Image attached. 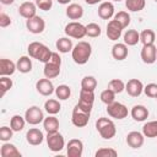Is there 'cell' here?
I'll use <instances>...</instances> for the list:
<instances>
[{"instance_id":"22","label":"cell","mask_w":157,"mask_h":157,"mask_svg":"<svg viewBox=\"0 0 157 157\" xmlns=\"http://www.w3.org/2000/svg\"><path fill=\"white\" fill-rule=\"evenodd\" d=\"M65 13L70 20H80L83 16V7L80 4H75L74 2V4H70L66 7Z\"/></svg>"},{"instance_id":"6","label":"cell","mask_w":157,"mask_h":157,"mask_svg":"<svg viewBox=\"0 0 157 157\" xmlns=\"http://www.w3.org/2000/svg\"><path fill=\"white\" fill-rule=\"evenodd\" d=\"M107 113H108V115L110 118L121 120V119H124V118L128 117V113L129 112H128V108H126L125 104L114 101L113 103H110V104L107 105Z\"/></svg>"},{"instance_id":"42","label":"cell","mask_w":157,"mask_h":157,"mask_svg":"<svg viewBox=\"0 0 157 157\" xmlns=\"http://www.w3.org/2000/svg\"><path fill=\"white\" fill-rule=\"evenodd\" d=\"M80 99L93 104V102H94V91H88V90L81 88V91H80Z\"/></svg>"},{"instance_id":"7","label":"cell","mask_w":157,"mask_h":157,"mask_svg":"<svg viewBox=\"0 0 157 157\" xmlns=\"http://www.w3.org/2000/svg\"><path fill=\"white\" fill-rule=\"evenodd\" d=\"M25 119L28 124L31 125H38L39 123H42L44 120V114H43V110L37 107V105H32L29 107L26 113H25Z\"/></svg>"},{"instance_id":"50","label":"cell","mask_w":157,"mask_h":157,"mask_svg":"<svg viewBox=\"0 0 157 157\" xmlns=\"http://www.w3.org/2000/svg\"><path fill=\"white\" fill-rule=\"evenodd\" d=\"M59 4H61V5H66V4H69L71 0H56Z\"/></svg>"},{"instance_id":"1","label":"cell","mask_w":157,"mask_h":157,"mask_svg":"<svg viewBox=\"0 0 157 157\" xmlns=\"http://www.w3.org/2000/svg\"><path fill=\"white\" fill-rule=\"evenodd\" d=\"M91 54H92V47L88 42L85 40L78 42L71 50L72 60L78 65H85L91 58Z\"/></svg>"},{"instance_id":"21","label":"cell","mask_w":157,"mask_h":157,"mask_svg":"<svg viewBox=\"0 0 157 157\" xmlns=\"http://www.w3.org/2000/svg\"><path fill=\"white\" fill-rule=\"evenodd\" d=\"M17 70L16 64L10 59H1L0 60V75L1 76H11Z\"/></svg>"},{"instance_id":"45","label":"cell","mask_w":157,"mask_h":157,"mask_svg":"<svg viewBox=\"0 0 157 157\" xmlns=\"http://www.w3.org/2000/svg\"><path fill=\"white\" fill-rule=\"evenodd\" d=\"M36 5L39 10L49 11L53 6V0H36Z\"/></svg>"},{"instance_id":"2","label":"cell","mask_w":157,"mask_h":157,"mask_svg":"<svg viewBox=\"0 0 157 157\" xmlns=\"http://www.w3.org/2000/svg\"><path fill=\"white\" fill-rule=\"evenodd\" d=\"M27 52H28V55L33 59H37L38 61L40 63H48L53 52L47 47L44 45L43 43L40 42H32L29 43L28 48H27Z\"/></svg>"},{"instance_id":"49","label":"cell","mask_w":157,"mask_h":157,"mask_svg":"<svg viewBox=\"0 0 157 157\" xmlns=\"http://www.w3.org/2000/svg\"><path fill=\"white\" fill-rule=\"evenodd\" d=\"M13 1L15 0H0V2L2 5H11V4H13Z\"/></svg>"},{"instance_id":"52","label":"cell","mask_w":157,"mask_h":157,"mask_svg":"<svg viewBox=\"0 0 157 157\" xmlns=\"http://www.w3.org/2000/svg\"><path fill=\"white\" fill-rule=\"evenodd\" d=\"M155 1H156V2H157V0H155Z\"/></svg>"},{"instance_id":"32","label":"cell","mask_w":157,"mask_h":157,"mask_svg":"<svg viewBox=\"0 0 157 157\" xmlns=\"http://www.w3.org/2000/svg\"><path fill=\"white\" fill-rule=\"evenodd\" d=\"M145 5H146L145 0H125L126 9L132 12H139V11L144 10Z\"/></svg>"},{"instance_id":"23","label":"cell","mask_w":157,"mask_h":157,"mask_svg":"<svg viewBox=\"0 0 157 157\" xmlns=\"http://www.w3.org/2000/svg\"><path fill=\"white\" fill-rule=\"evenodd\" d=\"M1 157H21V152L17 150V147L10 142H4L0 148Z\"/></svg>"},{"instance_id":"48","label":"cell","mask_w":157,"mask_h":157,"mask_svg":"<svg viewBox=\"0 0 157 157\" xmlns=\"http://www.w3.org/2000/svg\"><path fill=\"white\" fill-rule=\"evenodd\" d=\"M102 1H103V0H85V2L88 4V5H96V4L102 2Z\"/></svg>"},{"instance_id":"41","label":"cell","mask_w":157,"mask_h":157,"mask_svg":"<svg viewBox=\"0 0 157 157\" xmlns=\"http://www.w3.org/2000/svg\"><path fill=\"white\" fill-rule=\"evenodd\" d=\"M0 87H1V97H4L5 93L12 87V80L7 76H1L0 77Z\"/></svg>"},{"instance_id":"39","label":"cell","mask_w":157,"mask_h":157,"mask_svg":"<svg viewBox=\"0 0 157 157\" xmlns=\"http://www.w3.org/2000/svg\"><path fill=\"white\" fill-rule=\"evenodd\" d=\"M115 92L114 91H112L110 88H107V90H104L102 93H101V101L104 103V104H110V103H113L114 101H115Z\"/></svg>"},{"instance_id":"53","label":"cell","mask_w":157,"mask_h":157,"mask_svg":"<svg viewBox=\"0 0 157 157\" xmlns=\"http://www.w3.org/2000/svg\"><path fill=\"white\" fill-rule=\"evenodd\" d=\"M156 99H157V96H156Z\"/></svg>"},{"instance_id":"4","label":"cell","mask_w":157,"mask_h":157,"mask_svg":"<svg viewBox=\"0 0 157 157\" xmlns=\"http://www.w3.org/2000/svg\"><path fill=\"white\" fill-rule=\"evenodd\" d=\"M65 34L70 38H75V39H82L85 36H86V26H83L82 23L80 22H76V21H72V22H69L66 26H65V29H64Z\"/></svg>"},{"instance_id":"9","label":"cell","mask_w":157,"mask_h":157,"mask_svg":"<svg viewBox=\"0 0 157 157\" xmlns=\"http://www.w3.org/2000/svg\"><path fill=\"white\" fill-rule=\"evenodd\" d=\"M83 152V142L80 139H71L66 145V153L69 157H81Z\"/></svg>"},{"instance_id":"46","label":"cell","mask_w":157,"mask_h":157,"mask_svg":"<svg viewBox=\"0 0 157 157\" xmlns=\"http://www.w3.org/2000/svg\"><path fill=\"white\" fill-rule=\"evenodd\" d=\"M92 107H93V104H91L88 102H85V101H81V99H78V103L75 105V108L80 109V110H82L85 113H90V114L92 112Z\"/></svg>"},{"instance_id":"5","label":"cell","mask_w":157,"mask_h":157,"mask_svg":"<svg viewBox=\"0 0 157 157\" xmlns=\"http://www.w3.org/2000/svg\"><path fill=\"white\" fill-rule=\"evenodd\" d=\"M47 145L52 152H59L65 147V140L64 136L56 131V132H49L47 135Z\"/></svg>"},{"instance_id":"43","label":"cell","mask_w":157,"mask_h":157,"mask_svg":"<svg viewBox=\"0 0 157 157\" xmlns=\"http://www.w3.org/2000/svg\"><path fill=\"white\" fill-rule=\"evenodd\" d=\"M12 134H13V130L11 129V126H1L0 128V140L6 142L9 141L11 137H12Z\"/></svg>"},{"instance_id":"24","label":"cell","mask_w":157,"mask_h":157,"mask_svg":"<svg viewBox=\"0 0 157 157\" xmlns=\"http://www.w3.org/2000/svg\"><path fill=\"white\" fill-rule=\"evenodd\" d=\"M43 128L47 131V134L56 132L59 130V120H58V118H55L54 115L49 114V117L44 118V120H43Z\"/></svg>"},{"instance_id":"12","label":"cell","mask_w":157,"mask_h":157,"mask_svg":"<svg viewBox=\"0 0 157 157\" xmlns=\"http://www.w3.org/2000/svg\"><path fill=\"white\" fill-rule=\"evenodd\" d=\"M125 91L131 97H139L144 92V85L137 78H130L125 85Z\"/></svg>"},{"instance_id":"27","label":"cell","mask_w":157,"mask_h":157,"mask_svg":"<svg viewBox=\"0 0 157 157\" xmlns=\"http://www.w3.org/2000/svg\"><path fill=\"white\" fill-rule=\"evenodd\" d=\"M140 42V33L136 29H128L124 33V43L126 45H136Z\"/></svg>"},{"instance_id":"31","label":"cell","mask_w":157,"mask_h":157,"mask_svg":"<svg viewBox=\"0 0 157 157\" xmlns=\"http://www.w3.org/2000/svg\"><path fill=\"white\" fill-rule=\"evenodd\" d=\"M26 123H27V121H26L25 117H21V115H18V114H16V115H13V117L11 118V120H10V126H11V129H12L13 131L18 132V131L23 130Z\"/></svg>"},{"instance_id":"26","label":"cell","mask_w":157,"mask_h":157,"mask_svg":"<svg viewBox=\"0 0 157 157\" xmlns=\"http://www.w3.org/2000/svg\"><path fill=\"white\" fill-rule=\"evenodd\" d=\"M16 66H17V70L22 74H27V72H31L32 70V60H31V56H21L17 63H16Z\"/></svg>"},{"instance_id":"16","label":"cell","mask_w":157,"mask_h":157,"mask_svg":"<svg viewBox=\"0 0 157 157\" xmlns=\"http://www.w3.org/2000/svg\"><path fill=\"white\" fill-rule=\"evenodd\" d=\"M144 140H145V135L139 131H130L126 135V144L131 148H140L144 145Z\"/></svg>"},{"instance_id":"29","label":"cell","mask_w":157,"mask_h":157,"mask_svg":"<svg viewBox=\"0 0 157 157\" xmlns=\"http://www.w3.org/2000/svg\"><path fill=\"white\" fill-rule=\"evenodd\" d=\"M44 109H45V112H47L48 114H50V115H55V114H58V113L60 112V109H61V104L59 103L58 99H53V98H50V99L45 101V103H44Z\"/></svg>"},{"instance_id":"28","label":"cell","mask_w":157,"mask_h":157,"mask_svg":"<svg viewBox=\"0 0 157 157\" xmlns=\"http://www.w3.org/2000/svg\"><path fill=\"white\" fill-rule=\"evenodd\" d=\"M56 45V49L60 52V53H69L72 50V40L70 39V37H63V38H59L55 43Z\"/></svg>"},{"instance_id":"47","label":"cell","mask_w":157,"mask_h":157,"mask_svg":"<svg viewBox=\"0 0 157 157\" xmlns=\"http://www.w3.org/2000/svg\"><path fill=\"white\" fill-rule=\"evenodd\" d=\"M10 25H11V18H10V16L6 15V13H4V12H1V13H0V27L5 28V27H7V26H10Z\"/></svg>"},{"instance_id":"35","label":"cell","mask_w":157,"mask_h":157,"mask_svg":"<svg viewBox=\"0 0 157 157\" xmlns=\"http://www.w3.org/2000/svg\"><path fill=\"white\" fill-rule=\"evenodd\" d=\"M97 87V80L93 76H85L81 81V88L88 90V91H94Z\"/></svg>"},{"instance_id":"33","label":"cell","mask_w":157,"mask_h":157,"mask_svg":"<svg viewBox=\"0 0 157 157\" xmlns=\"http://www.w3.org/2000/svg\"><path fill=\"white\" fill-rule=\"evenodd\" d=\"M156 39V34L152 29H144L140 33V42L145 45V44H153Z\"/></svg>"},{"instance_id":"19","label":"cell","mask_w":157,"mask_h":157,"mask_svg":"<svg viewBox=\"0 0 157 157\" xmlns=\"http://www.w3.org/2000/svg\"><path fill=\"white\" fill-rule=\"evenodd\" d=\"M130 114L135 121H144L148 118V109L145 105L137 104V105H134L131 108Z\"/></svg>"},{"instance_id":"51","label":"cell","mask_w":157,"mask_h":157,"mask_svg":"<svg viewBox=\"0 0 157 157\" xmlns=\"http://www.w3.org/2000/svg\"><path fill=\"white\" fill-rule=\"evenodd\" d=\"M114 1H121V0H114Z\"/></svg>"},{"instance_id":"20","label":"cell","mask_w":157,"mask_h":157,"mask_svg":"<svg viewBox=\"0 0 157 157\" xmlns=\"http://www.w3.org/2000/svg\"><path fill=\"white\" fill-rule=\"evenodd\" d=\"M112 56L115 60H124L128 56V45L125 43H115L112 47Z\"/></svg>"},{"instance_id":"14","label":"cell","mask_w":157,"mask_h":157,"mask_svg":"<svg viewBox=\"0 0 157 157\" xmlns=\"http://www.w3.org/2000/svg\"><path fill=\"white\" fill-rule=\"evenodd\" d=\"M36 88L38 91L39 94L42 96H50L53 92H55V88H54V85L53 82L50 81V78H39L36 83Z\"/></svg>"},{"instance_id":"34","label":"cell","mask_w":157,"mask_h":157,"mask_svg":"<svg viewBox=\"0 0 157 157\" xmlns=\"http://www.w3.org/2000/svg\"><path fill=\"white\" fill-rule=\"evenodd\" d=\"M55 96H56V98L65 101L71 96V88L67 85H59L55 88Z\"/></svg>"},{"instance_id":"44","label":"cell","mask_w":157,"mask_h":157,"mask_svg":"<svg viewBox=\"0 0 157 157\" xmlns=\"http://www.w3.org/2000/svg\"><path fill=\"white\" fill-rule=\"evenodd\" d=\"M144 92L147 97L151 98H156L157 96V83H148L144 87Z\"/></svg>"},{"instance_id":"11","label":"cell","mask_w":157,"mask_h":157,"mask_svg":"<svg viewBox=\"0 0 157 157\" xmlns=\"http://www.w3.org/2000/svg\"><path fill=\"white\" fill-rule=\"evenodd\" d=\"M123 26L117 21V20H110L107 25V37L110 39V40H118L121 36V32H123Z\"/></svg>"},{"instance_id":"25","label":"cell","mask_w":157,"mask_h":157,"mask_svg":"<svg viewBox=\"0 0 157 157\" xmlns=\"http://www.w3.org/2000/svg\"><path fill=\"white\" fill-rule=\"evenodd\" d=\"M60 66L59 64H54V63H45L44 64V69H43V72H44V76L47 78H54L56 76H59L60 74Z\"/></svg>"},{"instance_id":"40","label":"cell","mask_w":157,"mask_h":157,"mask_svg":"<svg viewBox=\"0 0 157 157\" xmlns=\"http://www.w3.org/2000/svg\"><path fill=\"white\" fill-rule=\"evenodd\" d=\"M117 156H118V152L110 147H108V148L102 147L96 151V157H117Z\"/></svg>"},{"instance_id":"37","label":"cell","mask_w":157,"mask_h":157,"mask_svg":"<svg viewBox=\"0 0 157 157\" xmlns=\"http://www.w3.org/2000/svg\"><path fill=\"white\" fill-rule=\"evenodd\" d=\"M114 20H117L123 26V28H126L130 25V15L126 11H119L118 13H115Z\"/></svg>"},{"instance_id":"15","label":"cell","mask_w":157,"mask_h":157,"mask_svg":"<svg viewBox=\"0 0 157 157\" xmlns=\"http://www.w3.org/2000/svg\"><path fill=\"white\" fill-rule=\"evenodd\" d=\"M36 12H37V5H36V2L25 1V2H22V4L20 5V7H18V13H20L23 18H26V20L34 17V16L37 15Z\"/></svg>"},{"instance_id":"18","label":"cell","mask_w":157,"mask_h":157,"mask_svg":"<svg viewBox=\"0 0 157 157\" xmlns=\"http://www.w3.org/2000/svg\"><path fill=\"white\" fill-rule=\"evenodd\" d=\"M98 16L102 20H110L114 16V5L109 1H103L98 6Z\"/></svg>"},{"instance_id":"38","label":"cell","mask_w":157,"mask_h":157,"mask_svg":"<svg viewBox=\"0 0 157 157\" xmlns=\"http://www.w3.org/2000/svg\"><path fill=\"white\" fill-rule=\"evenodd\" d=\"M108 88H110L112 91H114L115 93H121L125 90V83L119 80V78H113L109 81L108 83Z\"/></svg>"},{"instance_id":"13","label":"cell","mask_w":157,"mask_h":157,"mask_svg":"<svg viewBox=\"0 0 157 157\" xmlns=\"http://www.w3.org/2000/svg\"><path fill=\"white\" fill-rule=\"evenodd\" d=\"M90 120V113H85L77 108H74L72 110V117H71V123L77 126V128H83L88 124Z\"/></svg>"},{"instance_id":"10","label":"cell","mask_w":157,"mask_h":157,"mask_svg":"<svg viewBox=\"0 0 157 157\" xmlns=\"http://www.w3.org/2000/svg\"><path fill=\"white\" fill-rule=\"evenodd\" d=\"M141 59L145 64H153L157 60V48L155 44H145L141 49Z\"/></svg>"},{"instance_id":"36","label":"cell","mask_w":157,"mask_h":157,"mask_svg":"<svg viewBox=\"0 0 157 157\" xmlns=\"http://www.w3.org/2000/svg\"><path fill=\"white\" fill-rule=\"evenodd\" d=\"M101 33H102V31H101L99 25H97L94 22H91L86 26V36H88L91 38H96V37H99Z\"/></svg>"},{"instance_id":"30","label":"cell","mask_w":157,"mask_h":157,"mask_svg":"<svg viewBox=\"0 0 157 157\" xmlns=\"http://www.w3.org/2000/svg\"><path fill=\"white\" fill-rule=\"evenodd\" d=\"M142 134L145 135V137H157V120L147 121L142 126Z\"/></svg>"},{"instance_id":"3","label":"cell","mask_w":157,"mask_h":157,"mask_svg":"<svg viewBox=\"0 0 157 157\" xmlns=\"http://www.w3.org/2000/svg\"><path fill=\"white\" fill-rule=\"evenodd\" d=\"M96 129L99 132L101 137H103L105 140L113 139L117 134V128H115V124L113 123V120H110L108 118H104V117L97 119Z\"/></svg>"},{"instance_id":"8","label":"cell","mask_w":157,"mask_h":157,"mask_svg":"<svg viewBox=\"0 0 157 157\" xmlns=\"http://www.w3.org/2000/svg\"><path fill=\"white\" fill-rule=\"evenodd\" d=\"M26 27H27V29L31 32V33H33V34H39V33H42L43 31H44V28H45V22H44V20L40 17V16H34V17H32V18H28L27 21H26Z\"/></svg>"},{"instance_id":"17","label":"cell","mask_w":157,"mask_h":157,"mask_svg":"<svg viewBox=\"0 0 157 157\" xmlns=\"http://www.w3.org/2000/svg\"><path fill=\"white\" fill-rule=\"evenodd\" d=\"M26 140H27V142H28L29 145H32V146H38V145H40V144L43 142L44 135H43V132H42L39 129L32 128V129H29V130L27 131V134H26Z\"/></svg>"}]
</instances>
